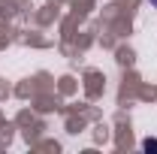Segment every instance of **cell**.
Here are the masks:
<instances>
[{
	"label": "cell",
	"mask_w": 157,
	"mask_h": 154,
	"mask_svg": "<svg viewBox=\"0 0 157 154\" xmlns=\"http://www.w3.org/2000/svg\"><path fill=\"white\" fill-rule=\"evenodd\" d=\"M142 148H145V151H157V139H145Z\"/></svg>",
	"instance_id": "1"
},
{
	"label": "cell",
	"mask_w": 157,
	"mask_h": 154,
	"mask_svg": "<svg viewBox=\"0 0 157 154\" xmlns=\"http://www.w3.org/2000/svg\"><path fill=\"white\" fill-rule=\"evenodd\" d=\"M148 3H151V6H154V9H157V0H148Z\"/></svg>",
	"instance_id": "2"
}]
</instances>
